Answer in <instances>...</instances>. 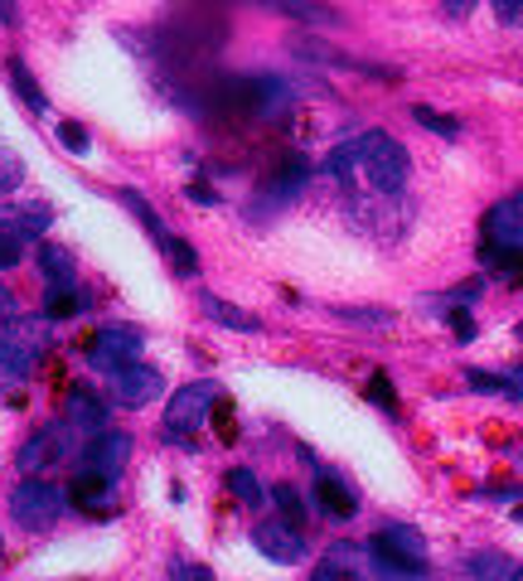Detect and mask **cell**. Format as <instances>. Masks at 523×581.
<instances>
[{
	"mask_svg": "<svg viewBox=\"0 0 523 581\" xmlns=\"http://www.w3.org/2000/svg\"><path fill=\"white\" fill-rule=\"evenodd\" d=\"M112 490H117V484L107 480V475H97V470H83V475L68 484V504H73V508H83V514H97V518H107V514H112V508H117Z\"/></svg>",
	"mask_w": 523,
	"mask_h": 581,
	"instance_id": "cell-12",
	"label": "cell"
},
{
	"mask_svg": "<svg viewBox=\"0 0 523 581\" xmlns=\"http://www.w3.org/2000/svg\"><path fill=\"white\" fill-rule=\"evenodd\" d=\"M20 179H24V161L10 151V145H0V194H10Z\"/></svg>",
	"mask_w": 523,
	"mask_h": 581,
	"instance_id": "cell-31",
	"label": "cell"
},
{
	"mask_svg": "<svg viewBox=\"0 0 523 581\" xmlns=\"http://www.w3.org/2000/svg\"><path fill=\"white\" fill-rule=\"evenodd\" d=\"M209 421H214V431L224 436V441H233V403H224V397H218L214 412H209Z\"/></svg>",
	"mask_w": 523,
	"mask_h": 581,
	"instance_id": "cell-35",
	"label": "cell"
},
{
	"mask_svg": "<svg viewBox=\"0 0 523 581\" xmlns=\"http://www.w3.org/2000/svg\"><path fill=\"white\" fill-rule=\"evenodd\" d=\"M363 548H369V562H373V572H379V577H403V581L432 577L427 548H422V533L407 528V524H393V528L373 533Z\"/></svg>",
	"mask_w": 523,
	"mask_h": 581,
	"instance_id": "cell-2",
	"label": "cell"
},
{
	"mask_svg": "<svg viewBox=\"0 0 523 581\" xmlns=\"http://www.w3.org/2000/svg\"><path fill=\"white\" fill-rule=\"evenodd\" d=\"M88 310V290L78 286H48L44 296V320H73V315Z\"/></svg>",
	"mask_w": 523,
	"mask_h": 581,
	"instance_id": "cell-19",
	"label": "cell"
},
{
	"mask_svg": "<svg viewBox=\"0 0 523 581\" xmlns=\"http://www.w3.org/2000/svg\"><path fill=\"white\" fill-rule=\"evenodd\" d=\"M161 252H165V257H170V266H175V272H179V276H194V272H199V257H194V248H189V242H185V238H175V233H165V242H161Z\"/></svg>",
	"mask_w": 523,
	"mask_h": 581,
	"instance_id": "cell-26",
	"label": "cell"
},
{
	"mask_svg": "<svg viewBox=\"0 0 523 581\" xmlns=\"http://www.w3.org/2000/svg\"><path fill=\"white\" fill-rule=\"evenodd\" d=\"M252 548H258L266 562H306V538L291 524H258L252 528Z\"/></svg>",
	"mask_w": 523,
	"mask_h": 581,
	"instance_id": "cell-10",
	"label": "cell"
},
{
	"mask_svg": "<svg viewBox=\"0 0 523 581\" xmlns=\"http://www.w3.org/2000/svg\"><path fill=\"white\" fill-rule=\"evenodd\" d=\"M335 315L349 325H373V330H388V325H393V310H379V306H335Z\"/></svg>",
	"mask_w": 523,
	"mask_h": 581,
	"instance_id": "cell-27",
	"label": "cell"
},
{
	"mask_svg": "<svg viewBox=\"0 0 523 581\" xmlns=\"http://www.w3.org/2000/svg\"><path fill=\"white\" fill-rule=\"evenodd\" d=\"M460 572L476 577V581H514V557L509 552H494V548H480V552H466L460 557Z\"/></svg>",
	"mask_w": 523,
	"mask_h": 581,
	"instance_id": "cell-17",
	"label": "cell"
},
{
	"mask_svg": "<svg viewBox=\"0 0 523 581\" xmlns=\"http://www.w3.org/2000/svg\"><path fill=\"white\" fill-rule=\"evenodd\" d=\"M64 508H68V490H58V484H48L40 475H24V484H15V494H10V518L24 533L54 528Z\"/></svg>",
	"mask_w": 523,
	"mask_h": 581,
	"instance_id": "cell-5",
	"label": "cell"
},
{
	"mask_svg": "<svg viewBox=\"0 0 523 581\" xmlns=\"http://www.w3.org/2000/svg\"><path fill=\"white\" fill-rule=\"evenodd\" d=\"M480 262L490 266L500 282H509V286L523 282V252H514V248H494V242H484V248H480Z\"/></svg>",
	"mask_w": 523,
	"mask_h": 581,
	"instance_id": "cell-21",
	"label": "cell"
},
{
	"mask_svg": "<svg viewBox=\"0 0 523 581\" xmlns=\"http://www.w3.org/2000/svg\"><path fill=\"white\" fill-rule=\"evenodd\" d=\"M0 24H10V30L20 24V6H15V0H0Z\"/></svg>",
	"mask_w": 523,
	"mask_h": 581,
	"instance_id": "cell-40",
	"label": "cell"
},
{
	"mask_svg": "<svg viewBox=\"0 0 523 581\" xmlns=\"http://www.w3.org/2000/svg\"><path fill=\"white\" fill-rule=\"evenodd\" d=\"M199 310L209 315V320H218L224 330H238V335H262V320L252 310L242 306H228L224 296H214V290H199Z\"/></svg>",
	"mask_w": 523,
	"mask_h": 581,
	"instance_id": "cell-14",
	"label": "cell"
},
{
	"mask_svg": "<svg viewBox=\"0 0 523 581\" xmlns=\"http://www.w3.org/2000/svg\"><path fill=\"white\" fill-rule=\"evenodd\" d=\"M214 403H218V387L214 383H185L179 393H170L161 436H165V441H175V446H185V451H199V446H194V431L209 421Z\"/></svg>",
	"mask_w": 523,
	"mask_h": 581,
	"instance_id": "cell-3",
	"label": "cell"
},
{
	"mask_svg": "<svg viewBox=\"0 0 523 581\" xmlns=\"http://www.w3.org/2000/svg\"><path fill=\"white\" fill-rule=\"evenodd\" d=\"M306 185H310V165H306V161H286V165H276V169H272V179L262 185V199H272V204H291Z\"/></svg>",
	"mask_w": 523,
	"mask_h": 581,
	"instance_id": "cell-16",
	"label": "cell"
},
{
	"mask_svg": "<svg viewBox=\"0 0 523 581\" xmlns=\"http://www.w3.org/2000/svg\"><path fill=\"white\" fill-rule=\"evenodd\" d=\"M228 494H233V500H242L248 508H258L266 494H262V484H258V475H252V470H228Z\"/></svg>",
	"mask_w": 523,
	"mask_h": 581,
	"instance_id": "cell-25",
	"label": "cell"
},
{
	"mask_svg": "<svg viewBox=\"0 0 523 581\" xmlns=\"http://www.w3.org/2000/svg\"><path fill=\"white\" fill-rule=\"evenodd\" d=\"M170 581H214V572H209V567H199V562L175 557V562H170Z\"/></svg>",
	"mask_w": 523,
	"mask_h": 581,
	"instance_id": "cell-33",
	"label": "cell"
},
{
	"mask_svg": "<svg viewBox=\"0 0 523 581\" xmlns=\"http://www.w3.org/2000/svg\"><path fill=\"white\" fill-rule=\"evenodd\" d=\"M20 257H24V242H20L15 233H6V228H0V272L20 266Z\"/></svg>",
	"mask_w": 523,
	"mask_h": 581,
	"instance_id": "cell-34",
	"label": "cell"
},
{
	"mask_svg": "<svg viewBox=\"0 0 523 581\" xmlns=\"http://www.w3.org/2000/svg\"><path fill=\"white\" fill-rule=\"evenodd\" d=\"M68 421L78 431H107V407H102V397H97L88 383H73V393H68Z\"/></svg>",
	"mask_w": 523,
	"mask_h": 581,
	"instance_id": "cell-15",
	"label": "cell"
},
{
	"mask_svg": "<svg viewBox=\"0 0 523 581\" xmlns=\"http://www.w3.org/2000/svg\"><path fill=\"white\" fill-rule=\"evenodd\" d=\"M58 141H64V151L68 155H88V127L83 121H58Z\"/></svg>",
	"mask_w": 523,
	"mask_h": 581,
	"instance_id": "cell-30",
	"label": "cell"
},
{
	"mask_svg": "<svg viewBox=\"0 0 523 581\" xmlns=\"http://www.w3.org/2000/svg\"><path fill=\"white\" fill-rule=\"evenodd\" d=\"M117 199H121V204H127V209H131V213H137V223H141V228H145V233H151L155 242H165V228H161V218H155V209H151V204H145V199H141V194H137V189H117Z\"/></svg>",
	"mask_w": 523,
	"mask_h": 581,
	"instance_id": "cell-24",
	"label": "cell"
},
{
	"mask_svg": "<svg viewBox=\"0 0 523 581\" xmlns=\"http://www.w3.org/2000/svg\"><path fill=\"white\" fill-rule=\"evenodd\" d=\"M48 223H54V209L40 204V199H34V204H0V228H6V233H15L20 242L44 238Z\"/></svg>",
	"mask_w": 523,
	"mask_h": 581,
	"instance_id": "cell-11",
	"label": "cell"
},
{
	"mask_svg": "<svg viewBox=\"0 0 523 581\" xmlns=\"http://www.w3.org/2000/svg\"><path fill=\"white\" fill-rule=\"evenodd\" d=\"M6 78H10V88L20 92V102L30 107V112H44V107H48V97H44L40 83H34V73H30V64H24V58H10Z\"/></svg>",
	"mask_w": 523,
	"mask_h": 581,
	"instance_id": "cell-20",
	"label": "cell"
},
{
	"mask_svg": "<svg viewBox=\"0 0 523 581\" xmlns=\"http://www.w3.org/2000/svg\"><path fill=\"white\" fill-rule=\"evenodd\" d=\"M466 383L476 387V393H509V383H504V379H494V373H476V369L466 373Z\"/></svg>",
	"mask_w": 523,
	"mask_h": 581,
	"instance_id": "cell-36",
	"label": "cell"
},
{
	"mask_svg": "<svg viewBox=\"0 0 523 581\" xmlns=\"http://www.w3.org/2000/svg\"><path fill=\"white\" fill-rule=\"evenodd\" d=\"M315 504H320V514H330V518H355L359 514L355 490H349L345 480H335V475L315 480Z\"/></svg>",
	"mask_w": 523,
	"mask_h": 581,
	"instance_id": "cell-18",
	"label": "cell"
},
{
	"mask_svg": "<svg viewBox=\"0 0 523 581\" xmlns=\"http://www.w3.org/2000/svg\"><path fill=\"white\" fill-rule=\"evenodd\" d=\"M10 315H15V296H10V290H6V286H0V325H6V320H10Z\"/></svg>",
	"mask_w": 523,
	"mask_h": 581,
	"instance_id": "cell-42",
	"label": "cell"
},
{
	"mask_svg": "<svg viewBox=\"0 0 523 581\" xmlns=\"http://www.w3.org/2000/svg\"><path fill=\"white\" fill-rule=\"evenodd\" d=\"M412 117H417V127H427V131H436V136H446V141L460 136V121L436 112V107H412Z\"/></svg>",
	"mask_w": 523,
	"mask_h": 581,
	"instance_id": "cell-28",
	"label": "cell"
},
{
	"mask_svg": "<svg viewBox=\"0 0 523 581\" xmlns=\"http://www.w3.org/2000/svg\"><path fill=\"white\" fill-rule=\"evenodd\" d=\"M141 330L137 325H107V330H97L88 339V363L92 369H107V373H117V369H127V363H137L141 359Z\"/></svg>",
	"mask_w": 523,
	"mask_h": 581,
	"instance_id": "cell-6",
	"label": "cell"
},
{
	"mask_svg": "<svg viewBox=\"0 0 523 581\" xmlns=\"http://www.w3.org/2000/svg\"><path fill=\"white\" fill-rule=\"evenodd\" d=\"M131 460V436L127 431H97L88 441V451H83V470H97V475L117 480L121 470H127Z\"/></svg>",
	"mask_w": 523,
	"mask_h": 581,
	"instance_id": "cell-8",
	"label": "cell"
},
{
	"mask_svg": "<svg viewBox=\"0 0 523 581\" xmlns=\"http://www.w3.org/2000/svg\"><path fill=\"white\" fill-rule=\"evenodd\" d=\"M446 315H451V330H456V339H460V344H470V339H476V320H470V310H446Z\"/></svg>",
	"mask_w": 523,
	"mask_h": 581,
	"instance_id": "cell-37",
	"label": "cell"
},
{
	"mask_svg": "<svg viewBox=\"0 0 523 581\" xmlns=\"http://www.w3.org/2000/svg\"><path fill=\"white\" fill-rule=\"evenodd\" d=\"M272 504L282 508V518H286L291 528H301V524H306V504H301V494L291 490V484H276V490H272Z\"/></svg>",
	"mask_w": 523,
	"mask_h": 581,
	"instance_id": "cell-29",
	"label": "cell"
},
{
	"mask_svg": "<svg viewBox=\"0 0 523 581\" xmlns=\"http://www.w3.org/2000/svg\"><path fill=\"white\" fill-rule=\"evenodd\" d=\"M494 10H500L504 24H514V20L523 15V0H494Z\"/></svg>",
	"mask_w": 523,
	"mask_h": 581,
	"instance_id": "cell-39",
	"label": "cell"
},
{
	"mask_svg": "<svg viewBox=\"0 0 523 581\" xmlns=\"http://www.w3.org/2000/svg\"><path fill=\"white\" fill-rule=\"evenodd\" d=\"M40 266H44L48 286H73V282H78V262H73L68 248H44L40 252Z\"/></svg>",
	"mask_w": 523,
	"mask_h": 581,
	"instance_id": "cell-23",
	"label": "cell"
},
{
	"mask_svg": "<svg viewBox=\"0 0 523 581\" xmlns=\"http://www.w3.org/2000/svg\"><path fill=\"white\" fill-rule=\"evenodd\" d=\"M78 431L73 421H64V427H44V431H34L30 441H24V451L15 456V465L24 470V475H34L40 465H54V460H64L68 456V436Z\"/></svg>",
	"mask_w": 523,
	"mask_h": 581,
	"instance_id": "cell-9",
	"label": "cell"
},
{
	"mask_svg": "<svg viewBox=\"0 0 523 581\" xmlns=\"http://www.w3.org/2000/svg\"><path fill=\"white\" fill-rule=\"evenodd\" d=\"M48 349V320H15L0 339V383H24Z\"/></svg>",
	"mask_w": 523,
	"mask_h": 581,
	"instance_id": "cell-4",
	"label": "cell"
},
{
	"mask_svg": "<svg viewBox=\"0 0 523 581\" xmlns=\"http://www.w3.org/2000/svg\"><path fill=\"white\" fill-rule=\"evenodd\" d=\"M185 194H189V199H194V204H218V194H214L209 185H189Z\"/></svg>",
	"mask_w": 523,
	"mask_h": 581,
	"instance_id": "cell-41",
	"label": "cell"
},
{
	"mask_svg": "<svg viewBox=\"0 0 523 581\" xmlns=\"http://www.w3.org/2000/svg\"><path fill=\"white\" fill-rule=\"evenodd\" d=\"M484 242L523 252V209L519 204H500V209L484 213Z\"/></svg>",
	"mask_w": 523,
	"mask_h": 581,
	"instance_id": "cell-13",
	"label": "cell"
},
{
	"mask_svg": "<svg viewBox=\"0 0 523 581\" xmlns=\"http://www.w3.org/2000/svg\"><path fill=\"white\" fill-rule=\"evenodd\" d=\"M480 0H442V10H446V20H466L470 10H476Z\"/></svg>",
	"mask_w": 523,
	"mask_h": 581,
	"instance_id": "cell-38",
	"label": "cell"
},
{
	"mask_svg": "<svg viewBox=\"0 0 523 581\" xmlns=\"http://www.w3.org/2000/svg\"><path fill=\"white\" fill-rule=\"evenodd\" d=\"M363 393H369V397H373V403H379L383 412H397V393H393V383H388V373H383V369L373 373L369 383H363Z\"/></svg>",
	"mask_w": 523,
	"mask_h": 581,
	"instance_id": "cell-32",
	"label": "cell"
},
{
	"mask_svg": "<svg viewBox=\"0 0 523 581\" xmlns=\"http://www.w3.org/2000/svg\"><path fill=\"white\" fill-rule=\"evenodd\" d=\"M407 151L388 131H363V136L335 145L325 161V175H335L339 185H363L373 194H397L407 185Z\"/></svg>",
	"mask_w": 523,
	"mask_h": 581,
	"instance_id": "cell-1",
	"label": "cell"
},
{
	"mask_svg": "<svg viewBox=\"0 0 523 581\" xmlns=\"http://www.w3.org/2000/svg\"><path fill=\"white\" fill-rule=\"evenodd\" d=\"M519 339H523V325H519Z\"/></svg>",
	"mask_w": 523,
	"mask_h": 581,
	"instance_id": "cell-45",
	"label": "cell"
},
{
	"mask_svg": "<svg viewBox=\"0 0 523 581\" xmlns=\"http://www.w3.org/2000/svg\"><path fill=\"white\" fill-rule=\"evenodd\" d=\"M514 581H523V567H519V572H514Z\"/></svg>",
	"mask_w": 523,
	"mask_h": 581,
	"instance_id": "cell-44",
	"label": "cell"
},
{
	"mask_svg": "<svg viewBox=\"0 0 523 581\" xmlns=\"http://www.w3.org/2000/svg\"><path fill=\"white\" fill-rule=\"evenodd\" d=\"M262 6L282 10V15H291V20H306V24H339V10L320 6V0H262Z\"/></svg>",
	"mask_w": 523,
	"mask_h": 581,
	"instance_id": "cell-22",
	"label": "cell"
},
{
	"mask_svg": "<svg viewBox=\"0 0 523 581\" xmlns=\"http://www.w3.org/2000/svg\"><path fill=\"white\" fill-rule=\"evenodd\" d=\"M514 524H523V504H519V508H514Z\"/></svg>",
	"mask_w": 523,
	"mask_h": 581,
	"instance_id": "cell-43",
	"label": "cell"
},
{
	"mask_svg": "<svg viewBox=\"0 0 523 581\" xmlns=\"http://www.w3.org/2000/svg\"><path fill=\"white\" fill-rule=\"evenodd\" d=\"M161 393H165V379L151 369V363H141V359L112 373V403L117 407H145V403H155Z\"/></svg>",
	"mask_w": 523,
	"mask_h": 581,
	"instance_id": "cell-7",
	"label": "cell"
}]
</instances>
